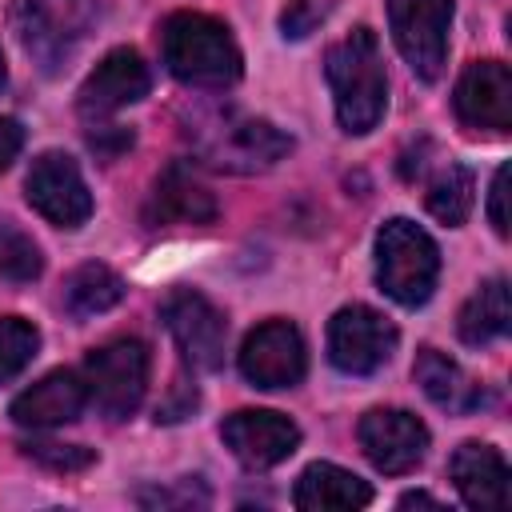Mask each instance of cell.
<instances>
[{"label":"cell","instance_id":"1","mask_svg":"<svg viewBox=\"0 0 512 512\" xmlns=\"http://www.w3.org/2000/svg\"><path fill=\"white\" fill-rule=\"evenodd\" d=\"M324 76L332 88L336 120L344 132L364 136L384 120L388 108V76L380 60V44L368 28H352L324 56Z\"/></svg>","mask_w":512,"mask_h":512},{"label":"cell","instance_id":"2","mask_svg":"<svg viewBox=\"0 0 512 512\" xmlns=\"http://www.w3.org/2000/svg\"><path fill=\"white\" fill-rule=\"evenodd\" d=\"M160 56L188 88H228L240 76V48L216 16L172 12L160 28Z\"/></svg>","mask_w":512,"mask_h":512},{"label":"cell","instance_id":"3","mask_svg":"<svg viewBox=\"0 0 512 512\" xmlns=\"http://www.w3.org/2000/svg\"><path fill=\"white\" fill-rule=\"evenodd\" d=\"M436 276H440L436 240L420 224L392 216L376 232V284H380V292L404 308H416L432 296Z\"/></svg>","mask_w":512,"mask_h":512},{"label":"cell","instance_id":"4","mask_svg":"<svg viewBox=\"0 0 512 512\" xmlns=\"http://www.w3.org/2000/svg\"><path fill=\"white\" fill-rule=\"evenodd\" d=\"M80 376H84L88 400L108 420H124L144 400V388H148V348L136 336H116V340H108V344L88 352Z\"/></svg>","mask_w":512,"mask_h":512},{"label":"cell","instance_id":"5","mask_svg":"<svg viewBox=\"0 0 512 512\" xmlns=\"http://www.w3.org/2000/svg\"><path fill=\"white\" fill-rule=\"evenodd\" d=\"M92 20L88 0H16L12 24L32 60H40L48 72L72 56V48L84 40Z\"/></svg>","mask_w":512,"mask_h":512},{"label":"cell","instance_id":"6","mask_svg":"<svg viewBox=\"0 0 512 512\" xmlns=\"http://www.w3.org/2000/svg\"><path fill=\"white\" fill-rule=\"evenodd\" d=\"M396 340H400L396 324L368 304H348L328 320V360L344 376L380 372L392 360Z\"/></svg>","mask_w":512,"mask_h":512},{"label":"cell","instance_id":"7","mask_svg":"<svg viewBox=\"0 0 512 512\" xmlns=\"http://www.w3.org/2000/svg\"><path fill=\"white\" fill-rule=\"evenodd\" d=\"M388 28L420 80H436L448 60L452 0H388Z\"/></svg>","mask_w":512,"mask_h":512},{"label":"cell","instance_id":"8","mask_svg":"<svg viewBox=\"0 0 512 512\" xmlns=\"http://www.w3.org/2000/svg\"><path fill=\"white\" fill-rule=\"evenodd\" d=\"M160 316L176 340V348L184 352V360L200 372H216L224 364V344H228V324H224V312L192 292V288H176L168 292V300L160 304Z\"/></svg>","mask_w":512,"mask_h":512},{"label":"cell","instance_id":"9","mask_svg":"<svg viewBox=\"0 0 512 512\" xmlns=\"http://www.w3.org/2000/svg\"><path fill=\"white\" fill-rule=\"evenodd\" d=\"M308 352L292 320H264L240 344V372L252 388H292L304 380Z\"/></svg>","mask_w":512,"mask_h":512},{"label":"cell","instance_id":"10","mask_svg":"<svg viewBox=\"0 0 512 512\" xmlns=\"http://www.w3.org/2000/svg\"><path fill=\"white\" fill-rule=\"evenodd\" d=\"M24 196L56 228H80L92 216V192L68 152L36 156L24 180Z\"/></svg>","mask_w":512,"mask_h":512},{"label":"cell","instance_id":"11","mask_svg":"<svg viewBox=\"0 0 512 512\" xmlns=\"http://www.w3.org/2000/svg\"><path fill=\"white\" fill-rule=\"evenodd\" d=\"M356 440H360L364 456L372 460V468L384 472V476L412 472L428 452L424 420L404 412V408H372V412H364L360 424H356Z\"/></svg>","mask_w":512,"mask_h":512},{"label":"cell","instance_id":"12","mask_svg":"<svg viewBox=\"0 0 512 512\" xmlns=\"http://www.w3.org/2000/svg\"><path fill=\"white\" fill-rule=\"evenodd\" d=\"M452 108L464 128L508 132L512 128V72L504 60H472L452 92Z\"/></svg>","mask_w":512,"mask_h":512},{"label":"cell","instance_id":"13","mask_svg":"<svg viewBox=\"0 0 512 512\" xmlns=\"http://www.w3.org/2000/svg\"><path fill=\"white\" fill-rule=\"evenodd\" d=\"M220 436L244 468H272L288 460L300 444V428L284 412H272V408H240L224 416Z\"/></svg>","mask_w":512,"mask_h":512},{"label":"cell","instance_id":"14","mask_svg":"<svg viewBox=\"0 0 512 512\" xmlns=\"http://www.w3.org/2000/svg\"><path fill=\"white\" fill-rule=\"evenodd\" d=\"M148 88H152V76H148V64L140 60V52L136 48H112L80 84L76 104L88 120H100V116H112V112L144 100Z\"/></svg>","mask_w":512,"mask_h":512},{"label":"cell","instance_id":"15","mask_svg":"<svg viewBox=\"0 0 512 512\" xmlns=\"http://www.w3.org/2000/svg\"><path fill=\"white\" fill-rule=\"evenodd\" d=\"M288 148L292 140L276 124L256 120V116H228L204 152L224 168L256 172V168H272Z\"/></svg>","mask_w":512,"mask_h":512},{"label":"cell","instance_id":"16","mask_svg":"<svg viewBox=\"0 0 512 512\" xmlns=\"http://www.w3.org/2000/svg\"><path fill=\"white\" fill-rule=\"evenodd\" d=\"M88 404V388L84 376L72 368H56L48 376H40L36 384H28L16 400H12V420L24 428H56V424H72Z\"/></svg>","mask_w":512,"mask_h":512},{"label":"cell","instance_id":"17","mask_svg":"<svg viewBox=\"0 0 512 512\" xmlns=\"http://www.w3.org/2000/svg\"><path fill=\"white\" fill-rule=\"evenodd\" d=\"M448 476L460 492V500L476 512H500L508 504V464L492 444L468 440L452 452Z\"/></svg>","mask_w":512,"mask_h":512},{"label":"cell","instance_id":"18","mask_svg":"<svg viewBox=\"0 0 512 512\" xmlns=\"http://www.w3.org/2000/svg\"><path fill=\"white\" fill-rule=\"evenodd\" d=\"M292 504L300 512H352V508L372 504V488L356 472L320 460L300 472V480L292 488Z\"/></svg>","mask_w":512,"mask_h":512},{"label":"cell","instance_id":"19","mask_svg":"<svg viewBox=\"0 0 512 512\" xmlns=\"http://www.w3.org/2000/svg\"><path fill=\"white\" fill-rule=\"evenodd\" d=\"M412 376H416L420 392L444 412H472V408L484 404V388L440 348H420L416 364H412Z\"/></svg>","mask_w":512,"mask_h":512},{"label":"cell","instance_id":"20","mask_svg":"<svg viewBox=\"0 0 512 512\" xmlns=\"http://www.w3.org/2000/svg\"><path fill=\"white\" fill-rule=\"evenodd\" d=\"M152 220L156 224H208V220H216V200H212V192L192 172H184L180 164H172L156 180Z\"/></svg>","mask_w":512,"mask_h":512},{"label":"cell","instance_id":"21","mask_svg":"<svg viewBox=\"0 0 512 512\" xmlns=\"http://www.w3.org/2000/svg\"><path fill=\"white\" fill-rule=\"evenodd\" d=\"M508 324H512V308H508V280H504V276L484 280V284L464 300V308H460V316H456V332H460V340L472 344V348L500 340V336L508 332Z\"/></svg>","mask_w":512,"mask_h":512},{"label":"cell","instance_id":"22","mask_svg":"<svg viewBox=\"0 0 512 512\" xmlns=\"http://www.w3.org/2000/svg\"><path fill=\"white\" fill-rule=\"evenodd\" d=\"M124 300V280L108 268V264H80L72 276H68V284H64V308L76 316V320H84V316H100V312H108V308H116Z\"/></svg>","mask_w":512,"mask_h":512},{"label":"cell","instance_id":"23","mask_svg":"<svg viewBox=\"0 0 512 512\" xmlns=\"http://www.w3.org/2000/svg\"><path fill=\"white\" fill-rule=\"evenodd\" d=\"M476 204V180H472V168L468 164H444L432 184H428V212L448 224V228H460L468 220Z\"/></svg>","mask_w":512,"mask_h":512},{"label":"cell","instance_id":"24","mask_svg":"<svg viewBox=\"0 0 512 512\" xmlns=\"http://www.w3.org/2000/svg\"><path fill=\"white\" fill-rule=\"evenodd\" d=\"M40 272H44V256H40L36 240L24 228H16L12 220H0V276L28 284Z\"/></svg>","mask_w":512,"mask_h":512},{"label":"cell","instance_id":"25","mask_svg":"<svg viewBox=\"0 0 512 512\" xmlns=\"http://www.w3.org/2000/svg\"><path fill=\"white\" fill-rule=\"evenodd\" d=\"M36 348H40L36 324H28L24 316H0V384L20 376L32 364Z\"/></svg>","mask_w":512,"mask_h":512},{"label":"cell","instance_id":"26","mask_svg":"<svg viewBox=\"0 0 512 512\" xmlns=\"http://www.w3.org/2000/svg\"><path fill=\"white\" fill-rule=\"evenodd\" d=\"M24 452H28L32 460H40V464H48V468H64V472L92 464V452L80 448V444H28Z\"/></svg>","mask_w":512,"mask_h":512},{"label":"cell","instance_id":"27","mask_svg":"<svg viewBox=\"0 0 512 512\" xmlns=\"http://www.w3.org/2000/svg\"><path fill=\"white\" fill-rule=\"evenodd\" d=\"M504 200H508V168L500 164L496 176H492V188H488V220H492L496 236H508V208H504Z\"/></svg>","mask_w":512,"mask_h":512},{"label":"cell","instance_id":"28","mask_svg":"<svg viewBox=\"0 0 512 512\" xmlns=\"http://www.w3.org/2000/svg\"><path fill=\"white\" fill-rule=\"evenodd\" d=\"M316 20H320V12H316L308 0H292V4L284 8V16H280V24H284V36H292V40L308 36Z\"/></svg>","mask_w":512,"mask_h":512},{"label":"cell","instance_id":"29","mask_svg":"<svg viewBox=\"0 0 512 512\" xmlns=\"http://www.w3.org/2000/svg\"><path fill=\"white\" fill-rule=\"evenodd\" d=\"M20 148H24V128H20V120L0 116V172L20 156Z\"/></svg>","mask_w":512,"mask_h":512},{"label":"cell","instance_id":"30","mask_svg":"<svg viewBox=\"0 0 512 512\" xmlns=\"http://www.w3.org/2000/svg\"><path fill=\"white\" fill-rule=\"evenodd\" d=\"M416 504H424V508H440V500L428 496V492H404V496H400V508H416Z\"/></svg>","mask_w":512,"mask_h":512},{"label":"cell","instance_id":"31","mask_svg":"<svg viewBox=\"0 0 512 512\" xmlns=\"http://www.w3.org/2000/svg\"><path fill=\"white\" fill-rule=\"evenodd\" d=\"M4 80H8V68H4V56H0V88H4Z\"/></svg>","mask_w":512,"mask_h":512}]
</instances>
